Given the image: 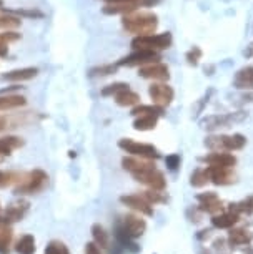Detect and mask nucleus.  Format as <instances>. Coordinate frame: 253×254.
I'll return each instance as SVG.
<instances>
[{"mask_svg": "<svg viewBox=\"0 0 253 254\" xmlns=\"http://www.w3.org/2000/svg\"><path fill=\"white\" fill-rule=\"evenodd\" d=\"M92 234L95 238L97 244H100L102 248H107L108 246V234L105 233V229L100 226V224H93L92 226Z\"/></svg>", "mask_w": 253, "mask_h": 254, "instance_id": "nucleus-34", "label": "nucleus"}, {"mask_svg": "<svg viewBox=\"0 0 253 254\" xmlns=\"http://www.w3.org/2000/svg\"><path fill=\"white\" fill-rule=\"evenodd\" d=\"M23 145V140L18 136H3L0 138V158L10 155L13 150L20 148Z\"/></svg>", "mask_w": 253, "mask_h": 254, "instance_id": "nucleus-22", "label": "nucleus"}, {"mask_svg": "<svg viewBox=\"0 0 253 254\" xmlns=\"http://www.w3.org/2000/svg\"><path fill=\"white\" fill-rule=\"evenodd\" d=\"M5 128H7V118L0 117V131L5 130Z\"/></svg>", "mask_w": 253, "mask_h": 254, "instance_id": "nucleus-45", "label": "nucleus"}, {"mask_svg": "<svg viewBox=\"0 0 253 254\" xmlns=\"http://www.w3.org/2000/svg\"><path fill=\"white\" fill-rule=\"evenodd\" d=\"M138 75L142 78H149V80H154V81H165L170 78V70L169 66L162 62H155V64H150V65H143L138 68Z\"/></svg>", "mask_w": 253, "mask_h": 254, "instance_id": "nucleus-10", "label": "nucleus"}, {"mask_svg": "<svg viewBox=\"0 0 253 254\" xmlns=\"http://www.w3.org/2000/svg\"><path fill=\"white\" fill-rule=\"evenodd\" d=\"M113 98H115V103L118 107H137V105L140 103V95L130 88L122 90V92L117 93Z\"/></svg>", "mask_w": 253, "mask_h": 254, "instance_id": "nucleus-20", "label": "nucleus"}, {"mask_svg": "<svg viewBox=\"0 0 253 254\" xmlns=\"http://www.w3.org/2000/svg\"><path fill=\"white\" fill-rule=\"evenodd\" d=\"M203 161L212 166H223V168H233L237 165V158L228 151H213L208 156H205Z\"/></svg>", "mask_w": 253, "mask_h": 254, "instance_id": "nucleus-13", "label": "nucleus"}, {"mask_svg": "<svg viewBox=\"0 0 253 254\" xmlns=\"http://www.w3.org/2000/svg\"><path fill=\"white\" fill-rule=\"evenodd\" d=\"M122 27L128 33H133L135 37L152 35L159 27V17L154 12H137L125 13L122 17Z\"/></svg>", "mask_w": 253, "mask_h": 254, "instance_id": "nucleus-1", "label": "nucleus"}, {"mask_svg": "<svg viewBox=\"0 0 253 254\" xmlns=\"http://www.w3.org/2000/svg\"><path fill=\"white\" fill-rule=\"evenodd\" d=\"M197 199L200 201V209L207 211L210 214H217L218 211H222V201L218 198L217 193L213 191H208V193H202L197 196Z\"/></svg>", "mask_w": 253, "mask_h": 254, "instance_id": "nucleus-12", "label": "nucleus"}, {"mask_svg": "<svg viewBox=\"0 0 253 254\" xmlns=\"http://www.w3.org/2000/svg\"><path fill=\"white\" fill-rule=\"evenodd\" d=\"M118 146L122 148L123 151L128 153L132 156H138V158H147V160H159V150L154 145H147V143H138L135 140H130V138H123V140L118 141Z\"/></svg>", "mask_w": 253, "mask_h": 254, "instance_id": "nucleus-6", "label": "nucleus"}, {"mask_svg": "<svg viewBox=\"0 0 253 254\" xmlns=\"http://www.w3.org/2000/svg\"><path fill=\"white\" fill-rule=\"evenodd\" d=\"M233 87L238 90H253V66H243L233 76Z\"/></svg>", "mask_w": 253, "mask_h": 254, "instance_id": "nucleus-18", "label": "nucleus"}, {"mask_svg": "<svg viewBox=\"0 0 253 254\" xmlns=\"http://www.w3.org/2000/svg\"><path fill=\"white\" fill-rule=\"evenodd\" d=\"M207 173H208V178L212 183L215 185H230L235 181V173H233V168H223V166H212L208 165L207 168Z\"/></svg>", "mask_w": 253, "mask_h": 254, "instance_id": "nucleus-11", "label": "nucleus"}, {"mask_svg": "<svg viewBox=\"0 0 253 254\" xmlns=\"http://www.w3.org/2000/svg\"><path fill=\"white\" fill-rule=\"evenodd\" d=\"M125 88H130L127 83H122V81H118V83H112V85H107L105 88H102V97H115L117 93H120L122 90Z\"/></svg>", "mask_w": 253, "mask_h": 254, "instance_id": "nucleus-35", "label": "nucleus"}, {"mask_svg": "<svg viewBox=\"0 0 253 254\" xmlns=\"http://www.w3.org/2000/svg\"><path fill=\"white\" fill-rule=\"evenodd\" d=\"M210 181L207 170H195L192 176H190V185L195 186V188H202Z\"/></svg>", "mask_w": 253, "mask_h": 254, "instance_id": "nucleus-31", "label": "nucleus"}, {"mask_svg": "<svg viewBox=\"0 0 253 254\" xmlns=\"http://www.w3.org/2000/svg\"><path fill=\"white\" fill-rule=\"evenodd\" d=\"M203 70H205V73H207V75H213L212 71L215 70V66H212V65H205V68H203Z\"/></svg>", "mask_w": 253, "mask_h": 254, "instance_id": "nucleus-46", "label": "nucleus"}, {"mask_svg": "<svg viewBox=\"0 0 253 254\" xmlns=\"http://www.w3.org/2000/svg\"><path fill=\"white\" fill-rule=\"evenodd\" d=\"M247 118L245 112H237V113H222V115H210V117L203 118L200 122V127L207 131H215L218 128H230L233 123L243 122Z\"/></svg>", "mask_w": 253, "mask_h": 254, "instance_id": "nucleus-4", "label": "nucleus"}, {"mask_svg": "<svg viewBox=\"0 0 253 254\" xmlns=\"http://www.w3.org/2000/svg\"><path fill=\"white\" fill-rule=\"evenodd\" d=\"M27 105V98L18 93H2L0 95V112H10V110L22 108Z\"/></svg>", "mask_w": 253, "mask_h": 254, "instance_id": "nucleus-16", "label": "nucleus"}, {"mask_svg": "<svg viewBox=\"0 0 253 254\" xmlns=\"http://www.w3.org/2000/svg\"><path fill=\"white\" fill-rule=\"evenodd\" d=\"M120 201H122L123 204L130 206L132 209L140 211V213H143V214H149V216H152V214H154V209H152V204L149 203V201H145V199H143L140 194L122 196Z\"/></svg>", "mask_w": 253, "mask_h": 254, "instance_id": "nucleus-17", "label": "nucleus"}, {"mask_svg": "<svg viewBox=\"0 0 253 254\" xmlns=\"http://www.w3.org/2000/svg\"><path fill=\"white\" fill-rule=\"evenodd\" d=\"M247 145V138L235 133V135H212L205 138V146L212 151H237Z\"/></svg>", "mask_w": 253, "mask_h": 254, "instance_id": "nucleus-2", "label": "nucleus"}, {"mask_svg": "<svg viewBox=\"0 0 253 254\" xmlns=\"http://www.w3.org/2000/svg\"><path fill=\"white\" fill-rule=\"evenodd\" d=\"M20 40V33L15 30H5L0 33V49H8V44Z\"/></svg>", "mask_w": 253, "mask_h": 254, "instance_id": "nucleus-32", "label": "nucleus"}, {"mask_svg": "<svg viewBox=\"0 0 253 254\" xmlns=\"http://www.w3.org/2000/svg\"><path fill=\"white\" fill-rule=\"evenodd\" d=\"M149 95H150L154 105H157V107H162V108H167L171 102H173L175 92H173V88H171L170 85L164 83V81H155V83L150 85Z\"/></svg>", "mask_w": 253, "mask_h": 254, "instance_id": "nucleus-8", "label": "nucleus"}, {"mask_svg": "<svg viewBox=\"0 0 253 254\" xmlns=\"http://www.w3.org/2000/svg\"><path fill=\"white\" fill-rule=\"evenodd\" d=\"M202 55H203V52H202V49L200 47H192L187 54H185V59H187V64L188 65H192V66H197L198 65V62H200V59H202Z\"/></svg>", "mask_w": 253, "mask_h": 254, "instance_id": "nucleus-36", "label": "nucleus"}, {"mask_svg": "<svg viewBox=\"0 0 253 254\" xmlns=\"http://www.w3.org/2000/svg\"><path fill=\"white\" fill-rule=\"evenodd\" d=\"M140 7V3H105L102 12L105 15H125Z\"/></svg>", "mask_w": 253, "mask_h": 254, "instance_id": "nucleus-19", "label": "nucleus"}, {"mask_svg": "<svg viewBox=\"0 0 253 254\" xmlns=\"http://www.w3.org/2000/svg\"><path fill=\"white\" fill-rule=\"evenodd\" d=\"M132 115L133 117H138V115H159V117H162V115H164V108L157 107V105H140L138 103L137 107H133Z\"/></svg>", "mask_w": 253, "mask_h": 254, "instance_id": "nucleus-26", "label": "nucleus"}, {"mask_svg": "<svg viewBox=\"0 0 253 254\" xmlns=\"http://www.w3.org/2000/svg\"><path fill=\"white\" fill-rule=\"evenodd\" d=\"M85 254H102V253H100V249L95 243H88L85 246Z\"/></svg>", "mask_w": 253, "mask_h": 254, "instance_id": "nucleus-41", "label": "nucleus"}, {"mask_svg": "<svg viewBox=\"0 0 253 254\" xmlns=\"http://www.w3.org/2000/svg\"><path fill=\"white\" fill-rule=\"evenodd\" d=\"M105 3H142V0H103Z\"/></svg>", "mask_w": 253, "mask_h": 254, "instance_id": "nucleus-42", "label": "nucleus"}, {"mask_svg": "<svg viewBox=\"0 0 253 254\" xmlns=\"http://www.w3.org/2000/svg\"><path fill=\"white\" fill-rule=\"evenodd\" d=\"M237 221H238V214L233 213V211L215 214L213 219H212V223H213L215 228H232Z\"/></svg>", "mask_w": 253, "mask_h": 254, "instance_id": "nucleus-23", "label": "nucleus"}, {"mask_svg": "<svg viewBox=\"0 0 253 254\" xmlns=\"http://www.w3.org/2000/svg\"><path fill=\"white\" fill-rule=\"evenodd\" d=\"M0 5H2V0H0Z\"/></svg>", "mask_w": 253, "mask_h": 254, "instance_id": "nucleus-47", "label": "nucleus"}, {"mask_svg": "<svg viewBox=\"0 0 253 254\" xmlns=\"http://www.w3.org/2000/svg\"><path fill=\"white\" fill-rule=\"evenodd\" d=\"M118 68V65L115 64H107V65H100V66H95L88 71V75L92 76V78H97V76H107V75H112L115 73Z\"/></svg>", "mask_w": 253, "mask_h": 254, "instance_id": "nucleus-30", "label": "nucleus"}, {"mask_svg": "<svg viewBox=\"0 0 253 254\" xmlns=\"http://www.w3.org/2000/svg\"><path fill=\"white\" fill-rule=\"evenodd\" d=\"M230 211H233V213H237V214H253V196H248L247 199H243L240 201V203H235V204H232V208Z\"/></svg>", "mask_w": 253, "mask_h": 254, "instance_id": "nucleus-29", "label": "nucleus"}, {"mask_svg": "<svg viewBox=\"0 0 253 254\" xmlns=\"http://www.w3.org/2000/svg\"><path fill=\"white\" fill-rule=\"evenodd\" d=\"M142 198L145 201H149L150 204H155V203H164L165 198L160 194L159 190H152V191H143Z\"/></svg>", "mask_w": 253, "mask_h": 254, "instance_id": "nucleus-38", "label": "nucleus"}, {"mask_svg": "<svg viewBox=\"0 0 253 254\" xmlns=\"http://www.w3.org/2000/svg\"><path fill=\"white\" fill-rule=\"evenodd\" d=\"M160 0H142V3L145 7H152V5H157V3H159Z\"/></svg>", "mask_w": 253, "mask_h": 254, "instance_id": "nucleus-44", "label": "nucleus"}, {"mask_svg": "<svg viewBox=\"0 0 253 254\" xmlns=\"http://www.w3.org/2000/svg\"><path fill=\"white\" fill-rule=\"evenodd\" d=\"M49 183V176L45 171L42 170H33L32 173L23 176L22 181L15 188V193L18 194H30V193H39Z\"/></svg>", "mask_w": 253, "mask_h": 254, "instance_id": "nucleus-5", "label": "nucleus"}, {"mask_svg": "<svg viewBox=\"0 0 253 254\" xmlns=\"http://www.w3.org/2000/svg\"><path fill=\"white\" fill-rule=\"evenodd\" d=\"M160 55L155 50H135L133 54L123 57L122 60H118V66H143L150 65L155 62H160Z\"/></svg>", "mask_w": 253, "mask_h": 254, "instance_id": "nucleus-7", "label": "nucleus"}, {"mask_svg": "<svg viewBox=\"0 0 253 254\" xmlns=\"http://www.w3.org/2000/svg\"><path fill=\"white\" fill-rule=\"evenodd\" d=\"M243 55H245L247 59H250V57H253V42L245 49V52H243Z\"/></svg>", "mask_w": 253, "mask_h": 254, "instance_id": "nucleus-43", "label": "nucleus"}, {"mask_svg": "<svg viewBox=\"0 0 253 254\" xmlns=\"http://www.w3.org/2000/svg\"><path fill=\"white\" fill-rule=\"evenodd\" d=\"M39 75V68L37 66H25V68H17L12 71H7L3 75V80L12 81V83H20V81H28Z\"/></svg>", "mask_w": 253, "mask_h": 254, "instance_id": "nucleus-14", "label": "nucleus"}, {"mask_svg": "<svg viewBox=\"0 0 253 254\" xmlns=\"http://www.w3.org/2000/svg\"><path fill=\"white\" fill-rule=\"evenodd\" d=\"M157 123H159V115H138L133 122V128L138 131H149L154 130Z\"/></svg>", "mask_w": 253, "mask_h": 254, "instance_id": "nucleus-21", "label": "nucleus"}, {"mask_svg": "<svg viewBox=\"0 0 253 254\" xmlns=\"http://www.w3.org/2000/svg\"><path fill=\"white\" fill-rule=\"evenodd\" d=\"M248 241V234L243 229H232L230 231V243L233 246H240Z\"/></svg>", "mask_w": 253, "mask_h": 254, "instance_id": "nucleus-37", "label": "nucleus"}, {"mask_svg": "<svg viewBox=\"0 0 253 254\" xmlns=\"http://www.w3.org/2000/svg\"><path fill=\"white\" fill-rule=\"evenodd\" d=\"M147 224L142 218L133 216V214H127L123 218V231H125L130 238H138L142 236L143 231H145Z\"/></svg>", "mask_w": 253, "mask_h": 254, "instance_id": "nucleus-15", "label": "nucleus"}, {"mask_svg": "<svg viewBox=\"0 0 253 254\" xmlns=\"http://www.w3.org/2000/svg\"><path fill=\"white\" fill-rule=\"evenodd\" d=\"M27 209H28V203H25V201H22V203H15L5 211V218L10 219V221H18V219L23 218V214H25Z\"/></svg>", "mask_w": 253, "mask_h": 254, "instance_id": "nucleus-25", "label": "nucleus"}, {"mask_svg": "<svg viewBox=\"0 0 253 254\" xmlns=\"http://www.w3.org/2000/svg\"><path fill=\"white\" fill-rule=\"evenodd\" d=\"M22 25V20L15 15H10V13H0V32L5 30H15Z\"/></svg>", "mask_w": 253, "mask_h": 254, "instance_id": "nucleus-24", "label": "nucleus"}, {"mask_svg": "<svg viewBox=\"0 0 253 254\" xmlns=\"http://www.w3.org/2000/svg\"><path fill=\"white\" fill-rule=\"evenodd\" d=\"M45 254H69V251L65 249L64 244H60V243H52L50 246H47Z\"/></svg>", "mask_w": 253, "mask_h": 254, "instance_id": "nucleus-39", "label": "nucleus"}, {"mask_svg": "<svg viewBox=\"0 0 253 254\" xmlns=\"http://www.w3.org/2000/svg\"><path fill=\"white\" fill-rule=\"evenodd\" d=\"M138 183H143L147 186H150L152 190H159L162 191L167 186L165 176L162 171H159L157 168H149V170H143V171H137V173L132 175Z\"/></svg>", "mask_w": 253, "mask_h": 254, "instance_id": "nucleus-9", "label": "nucleus"}, {"mask_svg": "<svg viewBox=\"0 0 253 254\" xmlns=\"http://www.w3.org/2000/svg\"><path fill=\"white\" fill-rule=\"evenodd\" d=\"M20 178H23L22 175L18 173H12V171H0V188L3 186H8L12 183H20Z\"/></svg>", "mask_w": 253, "mask_h": 254, "instance_id": "nucleus-33", "label": "nucleus"}, {"mask_svg": "<svg viewBox=\"0 0 253 254\" xmlns=\"http://www.w3.org/2000/svg\"><path fill=\"white\" fill-rule=\"evenodd\" d=\"M12 239L10 228L5 226V223L0 224V254H8V244Z\"/></svg>", "mask_w": 253, "mask_h": 254, "instance_id": "nucleus-28", "label": "nucleus"}, {"mask_svg": "<svg viewBox=\"0 0 253 254\" xmlns=\"http://www.w3.org/2000/svg\"><path fill=\"white\" fill-rule=\"evenodd\" d=\"M17 253L20 254H33L35 253V239L30 234L23 236L20 241L17 243Z\"/></svg>", "mask_w": 253, "mask_h": 254, "instance_id": "nucleus-27", "label": "nucleus"}, {"mask_svg": "<svg viewBox=\"0 0 253 254\" xmlns=\"http://www.w3.org/2000/svg\"><path fill=\"white\" fill-rule=\"evenodd\" d=\"M165 163H167V166H169L170 170H176V168L180 166V155H176V153H173V155H169L165 158Z\"/></svg>", "mask_w": 253, "mask_h": 254, "instance_id": "nucleus-40", "label": "nucleus"}, {"mask_svg": "<svg viewBox=\"0 0 253 254\" xmlns=\"http://www.w3.org/2000/svg\"><path fill=\"white\" fill-rule=\"evenodd\" d=\"M173 44V37L170 32L165 33H152V35H140L132 40V47L135 50H167Z\"/></svg>", "mask_w": 253, "mask_h": 254, "instance_id": "nucleus-3", "label": "nucleus"}]
</instances>
